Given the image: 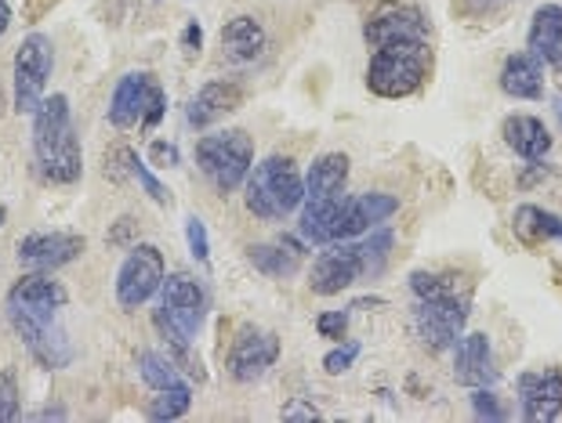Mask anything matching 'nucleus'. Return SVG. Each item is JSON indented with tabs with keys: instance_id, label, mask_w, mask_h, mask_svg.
<instances>
[{
	"instance_id": "1",
	"label": "nucleus",
	"mask_w": 562,
	"mask_h": 423,
	"mask_svg": "<svg viewBox=\"0 0 562 423\" xmlns=\"http://www.w3.org/2000/svg\"><path fill=\"white\" fill-rule=\"evenodd\" d=\"M33 160L52 185H74L83 174V152L66 94H52L33 113Z\"/></svg>"
},
{
	"instance_id": "2",
	"label": "nucleus",
	"mask_w": 562,
	"mask_h": 423,
	"mask_svg": "<svg viewBox=\"0 0 562 423\" xmlns=\"http://www.w3.org/2000/svg\"><path fill=\"white\" fill-rule=\"evenodd\" d=\"M244 203L247 210L261 221H283L305 203V178L297 174V163L291 156L272 152L258 167H250L244 181Z\"/></svg>"
},
{
	"instance_id": "3",
	"label": "nucleus",
	"mask_w": 562,
	"mask_h": 423,
	"mask_svg": "<svg viewBox=\"0 0 562 423\" xmlns=\"http://www.w3.org/2000/svg\"><path fill=\"white\" fill-rule=\"evenodd\" d=\"M428 69H432V47H428V41L374 47V55L367 62V88L378 99H411L428 80Z\"/></svg>"
},
{
	"instance_id": "4",
	"label": "nucleus",
	"mask_w": 562,
	"mask_h": 423,
	"mask_svg": "<svg viewBox=\"0 0 562 423\" xmlns=\"http://www.w3.org/2000/svg\"><path fill=\"white\" fill-rule=\"evenodd\" d=\"M196 167L218 196H229L247 181L255 167V141L247 130H214L196 141Z\"/></svg>"
},
{
	"instance_id": "5",
	"label": "nucleus",
	"mask_w": 562,
	"mask_h": 423,
	"mask_svg": "<svg viewBox=\"0 0 562 423\" xmlns=\"http://www.w3.org/2000/svg\"><path fill=\"white\" fill-rule=\"evenodd\" d=\"M55 69V44L52 36L30 33L15 52V108L33 116L44 102L47 80Z\"/></svg>"
},
{
	"instance_id": "6",
	"label": "nucleus",
	"mask_w": 562,
	"mask_h": 423,
	"mask_svg": "<svg viewBox=\"0 0 562 423\" xmlns=\"http://www.w3.org/2000/svg\"><path fill=\"white\" fill-rule=\"evenodd\" d=\"M164 253L153 243H135L116 272V305L124 311H138L146 300H153L164 286Z\"/></svg>"
},
{
	"instance_id": "7",
	"label": "nucleus",
	"mask_w": 562,
	"mask_h": 423,
	"mask_svg": "<svg viewBox=\"0 0 562 423\" xmlns=\"http://www.w3.org/2000/svg\"><path fill=\"white\" fill-rule=\"evenodd\" d=\"M469 322V297L450 294V297H417L414 305V330L422 336L425 347L432 352H447L458 344Z\"/></svg>"
},
{
	"instance_id": "8",
	"label": "nucleus",
	"mask_w": 562,
	"mask_h": 423,
	"mask_svg": "<svg viewBox=\"0 0 562 423\" xmlns=\"http://www.w3.org/2000/svg\"><path fill=\"white\" fill-rule=\"evenodd\" d=\"M367 275L363 247L360 239H341V243H327V250L319 253L313 272H308V286L319 297H338L349 286H356Z\"/></svg>"
},
{
	"instance_id": "9",
	"label": "nucleus",
	"mask_w": 562,
	"mask_h": 423,
	"mask_svg": "<svg viewBox=\"0 0 562 423\" xmlns=\"http://www.w3.org/2000/svg\"><path fill=\"white\" fill-rule=\"evenodd\" d=\"M280 358V336L261 325H240L233 336L229 358H225V373L236 384H255L277 366Z\"/></svg>"
},
{
	"instance_id": "10",
	"label": "nucleus",
	"mask_w": 562,
	"mask_h": 423,
	"mask_svg": "<svg viewBox=\"0 0 562 423\" xmlns=\"http://www.w3.org/2000/svg\"><path fill=\"white\" fill-rule=\"evenodd\" d=\"M11 325L22 336V344L30 347V355L41 362L44 369H66L74 362V344H69L66 330L55 319L22 316V311H8Z\"/></svg>"
},
{
	"instance_id": "11",
	"label": "nucleus",
	"mask_w": 562,
	"mask_h": 423,
	"mask_svg": "<svg viewBox=\"0 0 562 423\" xmlns=\"http://www.w3.org/2000/svg\"><path fill=\"white\" fill-rule=\"evenodd\" d=\"M160 297H164L160 311H164V316L171 319L182 333L193 336V333L200 330V325H203V316H207V289H203V283L193 279L189 272H171V275H164Z\"/></svg>"
},
{
	"instance_id": "12",
	"label": "nucleus",
	"mask_w": 562,
	"mask_h": 423,
	"mask_svg": "<svg viewBox=\"0 0 562 423\" xmlns=\"http://www.w3.org/2000/svg\"><path fill=\"white\" fill-rule=\"evenodd\" d=\"M363 36L370 47H385V44H406V41H428V19L422 8L414 4H381L374 15L367 19Z\"/></svg>"
},
{
	"instance_id": "13",
	"label": "nucleus",
	"mask_w": 562,
	"mask_h": 423,
	"mask_svg": "<svg viewBox=\"0 0 562 423\" xmlns=\"http://www.w3.org/2000/svg\"><path fill=\"white\" fill-rule=\"evenodd\" d=\"M88 239L77 232H33L19 239V264L30 272H55L63 264H74Z\"/></svg>"
},
{
	"instance_id": "14",
	"label": "nucleus",
	"mask_w": 562,
	"mask_h": 423,
	"mask_svg": "<svg viewBox=\"0 0 562 423\" xmlns=\"http://www.w3.org/2000/svg\"><path fill=\"white\" fill-rule=\"evenodd\" d=\"M69 300L66 286L52 279V272H30L15 279L8 289V311H22V316L55 319V311Z\"/></svg>"
},
{
	"instance_id": "15",
	"label": "nucleus",
	"mask_w": 562,
	"mask_h": 423,
	"mask_svg": "<svg viewBox=\"0 0 562 423\" xmlns=\"http://www.w3.org/2000/svg\"><path fill=\"white\" fill-rule=\"evenodd\" d=\"M522 420L530 423H552L562 413V373L559 369H537L522 373L516 380Z\"/></svg>"
},
{
	"instance_id": "16",
	"label": "nucleus",
	"mask_w": 562,
	"mask_h": 423,
	"mask_svg": "<svg viewBox=\"0 0 562 423\" xmlns=\"http://www.w3.org/2000/svg\"><path fill=\"white\" fill-rule=\"evenodd\" d=\"M453 380L461 388H490L497 380L494 369V347L486 333H461L453 344Z\"/></svg>"
},
{
	"instance_id": "17",
	"label": "nucleus",
	"mask_w": 562,
	"mask_h": 423,
	"mask_svg": "<svg viewBox=\"0 0 562 423\" xmlns=\"http://www.w3.org/2000/svg\"><path fill=\"white\" fill-rule=\"evenodd\" d=\"M400 210V199L389 196V192H363V196H349L341 210V225H338V243L341 239H360L370 228L385 225L392 214Z\"/></svg>"
},
{
	"instance_id": "18",
	"label": "nucleus",
	"mask_w": 562,
	"mask_h": 423,
	"mask_svg": "<svg viewBox=\"0 0 562 423\" xmlns=\"http://www.w3.org/2000/svg\"><path fill=\"white\" fill-rule=\"evenodd\" d=\"M244 105V88L236 80H211L193 94V102L186 108L189 127L207 130L211 124H218L222 116L236 113Z\"/></svg>"
},
{
	"instance_id": "19",
	"label": "nucleus",
	"mask_w": 562,
	"mask_h": 423,
	"mask_svg": "<svg viewBox=\"0 0 562 423\" xmlns=\"http://www.w3.org/2000/svg\"><path fill=\"white\" fill-rule=\"evenodd\" d=\"M526 52L541 66L562 72V8L559 4H541L533 11L530 30H526Z\"/></svg>"
},
{
	"instance_id": "20",
	"label": "nucleus",
	"mask_w": 562,
	"mask_h": 423,
	"mask_svg": "<svg viewBox=\"0 0 562 423\" xmlns=\"http://www.w3.org/2000/svg\"><path fill=\"white\" fill-rule=\"evenodd\" d=\"M153 77L149 72H124L113 88L110 99V124L116 130H131L135 124H142V113H146V99H149Z\"/></svg>"
},
{
	"instance_id": "21",
	"label": "nucleus",
	"mask_w": 562,
	"mask_h": 423,
	"mask_svg": "<svg viewBox=\"0 0 562 423\" xmlns=\"http://www.w3.org/2000/svg\"><path fill=\"white\" fill-rule=\"evenodd\" d=\"M345 199H349L345 192L327 196V199H305L302 221H297V232H302L305 243H313V247L338 243V225H341Z\"/></svg>"
},
{
	"instance_id": "22",
	"label": "nucleus",
	"mask_w": 562,
	"mask_h": 423,
	"mask_svg": "<svg viewBox=\"0 0 562 423\" xmlns=\"http://www.w3.org/2000/svg\"><path fill=\"white\" fill-rule=\"evenodd\" d=\"M501 91L516 102H537L544 94V80H541V62L530 52H516L505 58L501 66Z\"/></svg>"
},
{
	"instance_id": "23",
	"label": "nucleus",
	"mask_w": 562,
	"mask_h": 423,
	"mask_svg": "<svg viewBox=\"0 0 562 423\" xmlns=\"http://www.w3.org/2000/svg\"><path fill=\"white\" fill-rule=\"evenodd\" d=\"M501 138L516 156L522 160H544L548 149H552V130L544 127V119L537 116H508L505 127H501Z\"/></svg>"
},
{
	"instance_id": "24",
	"label": "nucleus",
	"mask_w": 562,
	"mask_h": 423,
	"mask_svg": "<svg viewBox=\"0 0 562 423\" xmlns=\"http://www.w3.org/2000/svg\"><path fill=\"white\" fill-rule=\"evenodd\" d=\"M302 253H305V247L297 243V239L283 236L280 243L250 247L247 258L261 275H269V279H291V275H297V268H302Z\"/></svg>"
},
{
	"instance_id": "25",
	"label": "nucleus",
	"mask_w": 562,
	"mask_h": 423,
	"mask_svg": "<svg viewBox=\"0 0 562 423\" xmlns=\"http://www.w3.org/2000/svg\"><path fill=\"white\" fill-rule=\"evenodd\" d=\"M222 52L233 62H255L266 52V30L255 15H236L222 26Z\"/></svg>"
},
{
	"instance_id": "26",
	"label": "nucleus",
	"mask_w": 562,
	"mask_h": 423,
	"mask_svg": "<svg viewBox=\"0 0 562 423\" xmlns=\"http://www.w3.org/2000/svg\"><path fill=\"white\" fill-rule=\"evenodd\" d=\"M349 181V156L345 152H323L305 171V199H327L345 192Z\"/></svg>"
},
{
	"instance_id": "27",
	"label": "nucleus",
	"mask_w": 562,
	"mask_h": 423,
	"mask_svg": "<svg viewBox=\"0 0 562 423\" xmlns=\"http://www.w3.org/2000/svg\"><path fill=\"white\" fill-rule=\"evenodd\" d=\"M516 232L522 239H562V217L526 203L516 210Z\"/></svg>"
},
{
	"instance_id": "28",
	"label": "nucleus",
	"mask_w": 562,
	"mask_h": 423,
	"mask_svg": "<svg viewBox=\"0 0 562 423\" xmlns=\"http://www.w3.org/2000/svg\"><path fill=\"white\" fill-rule=\"evenodd\" d=\"M189 405H193L189 384H175V388H164V391H157V398H149L146 416L149 420H178L189 413Z\"/></svg>"
},
{
	"instance_id": "29",
	"label": "nucleus",
	"mask_w": 562,
	"mask_h": 423,
	"mask_svg": "<svg viewBox=\"0 0 562 423\" xmlns=\"http://www.w3.org/2000/svg\"><path fill=\"white\" fill-rule=\"evenodd\" d=\"M178 369L167 355H157V352H142L138 355V377L149 384L153 391H164V388H175V384H182L178 377Z\"/></svg>"
},
{
	"instance_id": "30",
	"label": "nucleus",
	"mask_w": 562,
	"mask_h": 423,
	"mask_svg": "<svg viewBox=\"0 0 562 423\" xmlns=\"http://www.w3.org/2000/svg\"><path fill=\"white\" fill-rule=\"evenodd\" d=\"M121 160H124V167H127V171H131V178H135L138 185L146 188V196H149L153 203H160V207H164V203H171V192H167V188L160 185V178L149 171V163L142 160L138 152L124 149V152H121Z\"/></svg>"
},
{
	"instance_id": "31",
	"label": "nucleus",
	"mask_w": 562,
	"mask_h": 423,
	"mask_svg": "<svg viewBox=\"0 0 562 423\" xmlns=\"http://www.w3.org/2000/svg\"><path fill=\"white\" fill-rule=\"evenodd\" d=\"M411 289L417 297H450V294H461V283H458V275H450V272H414Z\"/></svg>"
},
{
	"instance_id": "32",
	"label": "nucleus",
	"mask_w": 562,
	"mask_h": 423,
	"mask_svg": "<svg viewBox=\"0 0 562 423\" xmlns=\"http://www.w3.org/2000/svg\"><path fill=\"white\" fill-rule=\"evenodd\" d=\"M186 243H189V253L200 261V264H207L211 261V239H207V228H203V221L196 214H189L186 217Z\"/></svg>"
},
{
	"instance_id": "33",
	"label": "nucleus",
	"mask_w": 562,
	"mask_h": 423,
	"mask_svg": "<svg viewBox=\"0 0 562 423\" xmlns=\"http://www.w3.org/2000/svg\"><path fill=\"white\" fill-rule=\"evenodd\" d=\"M19 416V384L15 373H4L0 377V423H11Z\"/></svg>"
},
{
	"instance_id": "34",
	"label": "nucleus",
	"mask_w": 562,
	"mask_h": 423,
	"mask_svg": "<svg viewBox=\"0 0 562 423\" xmlns=\"http://www.w3.org/2000/svg\"><path fill=\"white\" fill-rule=\"evenodd\" d=\"M360 358V344L356 341H345L341 347H334V352L323 358V369L330 373V377H338V373H345V369H352V362Z\"/></svg>"
},
{
	"instance_id": "35",
	"label": "nucleus",
	"mask_w": 562,
	"mask_h": 423,
	"mask_svg": "<svg viewBox=\"0 0 562 423\" xmlns=\"http://www.w3.org/2000/svg\"><path fill=\"white\" fill-rule=\"evenodd\" d=\"M472 409H475V416L480 420H490V423H501L508 413L505 409L497 405V395L490 391V388H475V395H472Z\"/></svg>"
},
{
	"instance_id": "36",
	"label": "nucleus",
	"mask_w": 562,
	"mask_h": 423,
	"mask_svg": "<svg viewBox=\"0 0 562 423\" xmlns=\"http://www.w3.org/2000/svg\"><path fill=\"white\" fill-rule=\"evenodd\" d=\"M316 330L327 341H345V333H349V311H323L316 319Z\"/></svg>"
},
{
	"instance_id": "37",
	"label": "nucleus",
	"mask_w": 562,
	"mask_h": 423,
	"mask_svg": "<svg viewBox=\"0 0 562 423\" xmlns=\"http://www.w3.org/2000/svg\"><path fill=\"white\" fill-rule=\"evenodd\" d=\"M164 113H167V94H164V88L157 80H153V88H149V99H146V113H142V127L146 130H153L164 119Z\"/></svg>"
},
{
	"instance_id": "38",
	"label": "nucleus",
	"mask_w": 562,
	"mask_h": 423,
	"mask_svg": "<svg viewBox=\"0 0 562 423\" xmlns=\"http://www.w3.org/2000/svg\"><path fill=\"white\" fill-rule=\"evenodd\" d=\"M149 156H153V163H160V167H178V163H182V156H178V149H175L171 141H153Z\"/></svg>"
},
{
	"instance_id": "39",
	"label": "nucleus",
	"mask_w": 562,
	"mask_h": 423,
	"mask_svg": "<svg viewBox=\"0 0 562 423\" xmlns=\"http://www.w3.org/2000/svg\"><path fill=\"white\" fill-rule=\"evenodd\" d=\"M135 232H138L135 217H121V221H116V228H113V232H110V243H113V247H124L127 239L135 236Z\"/></svg>"
},
{
	"instance_id": "40",
	"label": "nucleus",
	"mask_w": 562,
	"mask_h": 423,
	"mask_svg": "<svg viewBox=\"0 0 562 423\" xmlns=\"http://www.w3.org/2000/svg\"><path fill=\"white\" fill-rule=\"evenodd\" d=\"M58 4V0H26V8H22V15H26V22H37L44 19L47 11H52Z\"/></svg>"
},
{
	"instance_id": "41",
	"label": "nucleus",
	"mask_w": 562,
	"mask_h": 423,
	"mask_svg": "<svg viewBox=\"0 0 562 423\" xmlns=\"http://www.w3.org/2000/svg\"><path fill=\"white\" fill-rule=\"evenodd\" d=\"M182 47H186L189 55L200 52V47H203V30H200V22H189V26H186V33H182Z\"/></svg>"
},
{
	"instance_id": "42",
	"label": "nucleus",
	"mask_w": 562,
	"mask_h": 423,
	"mask_svg": "<svg viewBox=\"0 0 562 423\" xmlns=\"http://www.w3.org/2000/svg\"><path fill=\"white\" fill-rule=\"evenodd\" d=\"M283 416H286V420H316L319 413H316V409H286Z\"/></svg>"
},
{
	"instance_id": "43",
	"label": "nucleus",
	"mask_w": 562,
	"mask_h": 423,
	"mask_svg": "<svg viewBox=\"0 0 562 423\" xmlns=\"http://www.w3.org/2000/svg\"><path fill=\"white\" fill-rule=\"evenodd\" d=\"M8 26H11V8H8V0H0V36L8 33Z\"/></svg>"
},
{
	"instance_id": "44",
	"label": "nucleus",
	"mask_w": 562,
	"mask_h": 423,
	"mask_svg": "<svg viewBox=\"0 0 562 423\" xmlns=\"http://www.w3.org/2000/svg\"><path fill=\"white\" fill-rule=\"evenodd\" d=\"M66 413L63 409H44V413H37V420H63Z\"/></svg>"
},
{
	"instance_id": "45",
	"label": "nucleus",
	"mask_w": 562,
	"mask_h": 423,
	"mask_svg": "<svg viewBox=\"0 0 562 423\" xmlns=\"http://www.w3.org/2000/svg\"><path fill=\"white\" fill-rule=\"evenodd\" d=\"M552 105H555V116H559V119H562V99H555V102H552Z\"/></svg>"
},
{
	"instance_id": "46",
	"label": "nucleus",
	"mask_w": 562,
	"mask_h": 423,
	"mask_svg": "<svg viewBox=\"0 0 562 423\" xmlns=\"http://www.w3.org/2000/svg\"><path fill=\"white\" fill-rule=\"evenodd\" d=\"M475 4H501V0H475Z\"/></svg>"
},
{
	"instance_id": "47",
	"label": "nucleus",
	"mask_w": 562,
	"mask_h": 423,
	"mask_svg": "<svg viewBox=\"0 0 562 423\" xmlns=\"http://www.w3.org/2000/svg\"><path fill=\"white\" fill-rule=\"evenodd\" d=\"M4 217H8V210H4V207H0V225H4Z\"/></svg>"
},
{
	"instance_id": "48",
	"label": "nucleus",
	"mask_w": 562,
	"mask_h": 423,
	"mask_svg": "<svg viewBox=\"0 0 562 423\" xmlns=\"http://www.w3.org/2000/svg\"><path fill=\"white\" fill-rule=\"evenodd\" d=\"M0 105H4V91H0Z\"/></svg>"
}]
</instances>
